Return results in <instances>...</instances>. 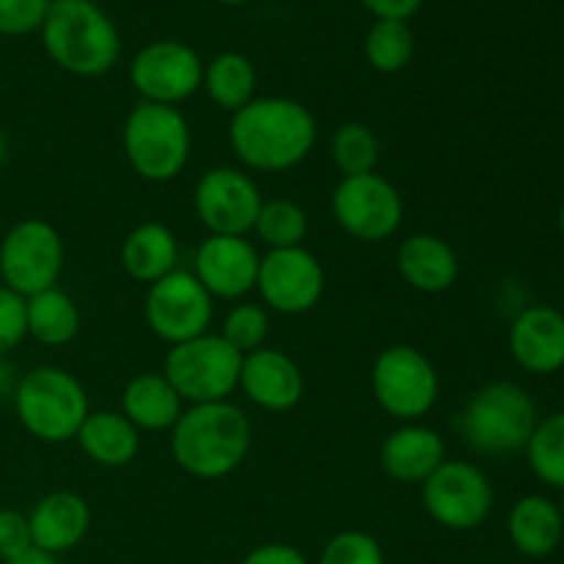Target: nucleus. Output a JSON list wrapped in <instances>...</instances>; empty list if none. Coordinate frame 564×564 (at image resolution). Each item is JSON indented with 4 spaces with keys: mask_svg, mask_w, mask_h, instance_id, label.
Masks as SVG:
<instances>
[{
    "mask_svg": "<svg viewBox=\"0 0 564 564\" xmlns=\"http://www.w3.org/2000/svg\"><path fill=\"white\" fill-rule=\"evenodd\" d=\"M240 564H308V560L290 543H264L248 551Z\"/></svg>",
    "mask_w": 564,
    "mask_h": 564,
    "instance_id": "nucleus-37",
    "label": "nucleus"
},
{
    "mask_svg": "<svg viewBox=\"0 0 564 564\" xmlns=\"http://www.w3.org/2000/svg\"><path fill=\"white\" fill-rule=\"evenodd\" d=\"M556 220H560V229H562V235H564V204L560 207V218H556Z\"/></svg>",
    "mask_w": 564,
    "mask_h": 564,
    "instance_id": "nucleus-43",
    "label": "nucleus"
},
{
    "mask_svg": "<svg viewBox=\"0 0 564 564\" xmlns=\"http://www.w3.org/2000/svg\"><path fill=\"white\" fill-rule=\"evenodd\" d=\"M242 352H237L220 334H204L174 345L165 352L160 372L169 378L182 402L207 405L226 402L240 389Z\"/></svg>",
    "mask_w": 564,
    "mask_h": 564,
    "instance_id": "nucleus-7",
    "label": "nucleus"
},
{
    "mask_svg": "<svg viewBox=\"0 0 564 564\" xmlns=\"http://www.w3.org/2000/svg\"><path fill=\"white\" fill-rule=\"evenodd\" d=\"M64 237L50 220L22 218L0 240V284L22 297L58 286Z\"/></svg>",
    "mask_w": 564,
    "mask_h": 564,
    "instance_id": "nucleus-9",
    "label": "nucleus"
},
{
    "mask_svg": "<svg viewBox=\"0 0 564 564\" xmlns=\"http://www.w3.org/2000/svg\"><path fill=\"white\" fill-rule=\"evenodd\" d=\"M83 455L102 468H124L141 452V430L121 411H91L77 433Z\"/></svg>",
    "mask_w": 564,
    "mask_h": 564,
    "instance_id": "nucleus-24",
    "label": "nucleus"
},
{
    "mask_svg": "<svg viewBox=\"0 0 564 564\" xmlns=\"http://www.w3.org/2000/svg\"><path fill=\"white\" fill-rule=\"evenodd\" d=\"M33 549L50 556H61L77 549L91 529V507L72 490H55L42 496L28 512Z\"/></svg>",
    "mask_w": 564,
    "mask_h": 564,
    "instance_id": "nucleus-19",
    "label": "nucleus"
},
{
    "mask_svg": "<svg viewBox=\"0 0 564 564\" xmlns=\"http://www.w3.org/2000/svg\"><path fill=\"white\" fill-rule=\"evenodd\" d=\"M215 3H224V6H242V3H248V0H215Z\"/></svg>",
    "mask_w": 564,
    "mask_h": 564,
    "instance_id": "nucleus-42",
    "label": "nucleus"
},
{
    "mask_svg": "<svg viewBox=\"0 0 564 564\" xmlns=\"http://www.w3.org/2000/svg\"><path fill=\"white\" fill-rule=\"evenodd\" d=\"M540 413L527 389L510 380L485 383L474 391L455 419L463 444L482 457H507L527 449Z\"/></svg>",
    "mask_w": 564,
    "mask_h": 564,
    "instance_id": "nucleus-3",
    "label": "nucleus"
},
{
    "mask_svg": "<svg viewBox=\"0 0 564 564\" xmlns=\"http://www.w3.org/2000/svg\"><path fill=\"white\" fill-rule=\"evenodd\" d=\"M6 160H9V135H6V130L0 127V169L6 165Z\"/></svg>",
    "mask_w": 564,
    "mask_h": 564,
    "instance_id": "nucleus-41",
    "label": "nucleus"
},
{
    "mask_svg": "<svg viewBox=\"0 0 564 564\" xmlns=\"http://www.w3.org/2000/svg\"><path fill=\"white\" fill-rule=\"evenodd\" d=\"M121 147L130 169L152 185H165L185 171L193 132L185 113L174 105L138 102L127 113Z\"/></svg>",
    "mask_w": 564,
    "mask_h": 564,
    "instance_id": "nucleus-6",
    "label": "nucleus"
},
{
    "mask_svg": "<svg viewBox=\"0 0 564 564\" xmlns=\"http://www.w3.org/2000/svg\"><path fill=\"white\" fill-rule=\"evenodd\" d=\"M424 512L449 532H471L488 521L494 510V485L488 474L468 460L446 457L422 485Z\"/></svg>",
    "mask_w": 564,
    "mask_h": 564,
    "instance_id": "nucleus-10",
    "label": "nucleus"
},
{
    "mask_svg": "<svg viewBox=\"0 0 564 564\" xmlns=\"http://www.w3.org/2000/svg\"><path fill=\"white\" fill-rule=\"evenodd\" d=\"M80 3H99V0H80Z\"/></svg>",
    "mask_w": 564,
    "mask_h": 564,
    "instance_id": "nucleus-44",
    "label": "nucleus"
},
{
    "mask_svg": "<svg viewBox=\"0 0 564 564\" xmlns=\"http://www.w3.org/2000/svg\"><path fill=\"white\" fill-rule=\"evenodd\" d=\"M523 452L540 482L564 490V411L540 419Z\"/></svg>",
    "mask_w": 564,
    "mask_h": 564,
    "instance_id": "nucleus-30",
    "label": "nucleus"
},
{
    "mask_svg": "<svg viewBox=\"0 0 564 564\" xmlns=\"http://www.w3.org/2000/svg\"><path fill=\"white\" fill-rule=\"evenodd\" d=\"M229 147L242 169L281 174L317 147V119L303 102L290 97H257L231 113Z\"/></svg>",
    "mask_w": 564,
    "mask_h": 564,
    "instance_id": "nucleus-1",
    "label": "nucleus"
},
{
    "mask_svg": "<svg viewBox=\"0 0 564 564\" xmlns=\"http://www.w3.org/2000/svg\"><path fill=\"white\" fill-rule=\"evenodd\" d=\"M444 460V435L422 422L400 424L380 444V468L400 485H422Z\"/></svg>",
    "mask_w": 564,
    "mask_h": 564,
    "instance_id": "nucleus-20",
    "label": "nucleus"
},
{
    "mask_svg": "<svg viewBox=\"0 0 564 564\" xmlns=\"http://www.w3.org/2000/svg\"><path fill=\"white\" fill-rule=\"evenodd\" d=\"M202 88L226 113H237L251 99H257V66L248 55L226 50L204 64Z\"/></svg>",
    "mask_w": 564,
    "mask_h": 564,
    "instance_id": "nucleus-27",
    "label": "nucleus"
},
{
    "mask_svg": "<svg viewBox=\"0 0 564 564\" xmlns=\"http://www.w3.org/2000/svg\"><path fill=\"white\" fill-rule=\"evenodd\" d=\"M28 339V317H25V297L11 292L9 286L0 284V358L9 356L11 350Z\"/></svg>",
    "mask_w": 564,
    "mask_h": 564,
    "instance_id": "nucleus-35",
    "label": "nucleus"
},
{
    "mask_svg": "<svg viewBox=\"0 0 564 564\" xmlns=\"http://www.w3.org/2000/svg\"><path fill=\"white\" fill-rule=\"evenodd\" d=\"M397 270L411 290L422 295H441L457 284L460 259L444 237L419 231L405 237L397 248Z\"/></svg>",
    "mask_w": 564,
    "mask_h": 564,
    "instance_id": "nucleus-21",
    "label": "nucleus"
},
{
    "mask_svg": "<svg viewBox=\"0 0 564 564\" xmlns=\"http://www.w3.org/2000/svg\"><path fill=\"white\" fill-rule=\"evenodd\" d=\"M259 262L262 253L248 237L209 235L196 248L191 273L202 281L213 301H240L257 290Z\"/></svg>",
    "mask_w": 564,
    "mask_h": 564,
    "instance_id": "nucleus-16",
    "label": "nucleus"
},
{
    "mask_svg": "<svg viewBox=\"0 0 564 564\" xmlns=\"http://www.w3.org/2000/svg\"><path fill=\"white\" fill-rule=\"evenodd\" d=\"M562 521H564V507H562Z\"/></svg>",
    "mask_w": 564,
    "mask_h": 564,
    "instance_id": "nucleus-45",
    "label": "nucleus"
},
{
    "mask_svg": "<svg viewBox=\"0 0 564 564\" xmlns=\"http://www.w3.org/2000/svg\"><path fill=\"white\" fill-rule=\"evenodd\" d=\"M204 61L191 44L176 39L149 42L132 55L130 83L141 102L180 105L202 88Z\"/></svg>",
    "mask_w": 564,
    "mask_h": 564,
    "instance_id": "nucleus-13",
    "label": "nucleus"
},
{
    "mask_svg": "<svg viewBox=\"0 0 564 564\" xmlns=\"http://www.w3.org/2000/svg\"><path fill=\"white\" fill-rule=\"evenodd\" d=\"M215 301L191 270L176 268L165 279L147 286L143 317L149 330L169 347L209 334Z\"/></svg>",
    "mask_w": 564,
    "mask_h": 564,
    "instance_id": "nucleus-12",
    "label": "nucleus"
},
{
    "mask_svg": "<svg viewBox=\"0 0 564 564\" xmlns=\"http://www.w3.org/2000/svg\"><path fill=\"white\" fill-rule=\"evenodd\" d=\"M330 213L352 240L386 242L405 220V202L397 185L372 171L361 176H341L330 196Z\"/></svg>",
    "mask_w": 564,
    "mask_h": 564,
    "instance_id": "nucleus-11",
    "label": "nucleus"
},
{
    "mask_svg": "<svg viewBox=\"0 0 564 564\" xmlns=\"http://www.w3.org/2000/svg\"><path fill=\"white\" fill-rule=\"evenodd\" d=\"M369 386L380 411L402 424L422 422L441 394L435 364L411 345L386 347L375 358Z\"/></svg>",
    "mask_w": 564,
    "mask_h": 564,
    "instance_id": "nucleus-8",
    "label": "nucleus"
},
{
    "mask_svg": "<svg viewBox=\"0 0 564 564\" xmlns=\"http://www.w3.org/2000/svg\"><path fill=\"white\" fill-rule=\"evenodd\" d=\"M39 33L53 64L77 77L105 75L121 55L119 28L97 3L53 0Z\"/></svg>",
    "mask_w": 564,
    "mask_h": 564,
    "instance_id": "nucleus-4",
    "label": "nucleus"
},
{
    "mask_svg": "<svg viewBox=\"0 0 564 564\" xmlns=\"http://www.w3.org/2000/svg\"><path fill=\"white\" fill-rule=\"evenodd\" d=\"M424 0H361L364 9L375 14V20H400L408 22L419 14Z\"/></svg>",
    "mask_w": 564,
    "mask_h": 564,
    "instance_id": "nucleus-38",
    "label": "nucleus"
},
{
    "mask_svg": "<svg viewBox=\"0 0 564 564\" xmlns=\"http://www.w3.org/2000/svg\"><path fill=\"white\" fill-rule=\"evenodd\" d=\"M11 405L22 430L42 444L75 441L91 413L86 386L61 367H36L22 375Z\"/></svg>",
    "mask_w": 564,
    "mask_h": 564,
    "instance_id": "nucleus-5",
    "label": "nucleus"
},
{
    "mask_svg": "<svg viewBox=\"0 0 564 564\" xmlns=\"http://www.w3.org/2000/svg\"><path fill=\"white\" fill-rule=\"evenodd\" d=\"M264 198L251 174L235 165H218L202 174L193 191V209L209 235L248 237Z\"/></svg>",
    "mask_w": 564,
    "mask_h": 564,
    "instance_id": "nucleus-14",
    "label": "nucleus"
},
{
    "mask_svg": "<svg viewBox=\"0 0 564 564\" xmlns=\"http://www.w3.org/2000/svg\"><path fill=\"white\" fill-rule=\"evenodd\" d=\"M17 380H20V378L14 375V367H11L6 358H0V402L11 400V397H14Z\"/></svg>",
    "mask_w": 564,
    "mask_h": 564,
    "instance_id": "nucleus-39",
    "label": "nucleus"
},
{
    "mask_svg": "<svg viewBox=\"0 0 564 564\" xmlns=\"http://www.w3.org/2000/svg\"><path fill=\"white\" fill-rule=\"evenodd\" d=\"M53 0H0V36H28L42 31Z\"/></svg>",
    "mask_w": 564,
    "mask_h": 564,
    "instance_id": "nucleus-34",
    "label": "nucleus"
},
{
    "mask_svg": "<svg viewBox=\"0 0 564 564\" xmlns=\"http://www.w3.org/2000/svg\"><path fill=\"white\" fill-rule=\"evenodd\" d=\"M253 235L259 242L268 246V251L281 248H301L308 235V215L292 198H270L259 209V218L253 224Z\"/></svg>",
    "mask_w": 564,
    "mask_h": 564,
    "instance_id": "nucleus-29",
    "label": "nucleus"
},
{
    "mask_svg": "<svg viewBox=\"0 0 564 564\" xmlns=\"http://www.w3.org/2000/svg\"><path fill=\"white\" fill-rule=\"evenodd\" d=\"M317 564H386V551L369 532L347 529L325 543Z\"/></svg>",
    "mask_w": 564,
    "mask_h": 564,
    "instance_id": "nucleus-33",
    "label": "nucleus"
},
{
    "mask_svg": "<svg viewBox=\"0 0 564 564\" xmlns=\"http://www.w3.org/2000/svg\"><path fill=\"white\" fill-rule=\"evenodd\" d=\"M185 402L176 394L163 372H141L127 380L121 391V413L135 424L138 430L163 433L180 422Z\"/></svg>",
    "mask_w": 564,
    "mask_h": 564,
    "instance_id": "nucleus-25",
    "label": "nucleus"
},
{
    "mask_svg": "<svg viewBox=\"0 0 564 564\" xmlns=\"http://www.w3.org/2000/svg\"><path fill=\"white\" fill-rule=\"evenodd\" d=\"M169 433L174 463L202 482H215L237 471L251 452L253 438L248 416L229 400L185 408Z\"/></svg>",
    "mask_w": 564,
    "mask_h": 564,
    "instance_id": "nucleus-2",
    "label": "nucleus"
},
{
    "mask_svg": "<svg viewBox=\"0 0 564 564\" xmlns=\"http://www.w3.org/2000/svg\"><path fill=\"white\" fill-rule=\"evenodd\" d=\"M119 262L132 281L152 286L180 268V240L165 224L147 220L121 240Z\"/></svg>",
    "mask_w": 564,
    "mask_h": 564,
    "instance_id": "nucleus-22",
    "label": "nucleus"
},
{
    "mask_svg": "<svg viewBox=\"0 0 564 564\" xmlns=\"http://www.w3.org/2000/svg\"><path fill=\"white\" fill-rule=\"evenodd\" d=\"M510 352L532 375H554L564 367V314L554 306H529L512 319Z\"/></svg>",
    "mask_w": 564,
    "mask_h": 564,
    "instance_id": "nucleus-18",
    "label": "nucleus"
},
{
    "mask_svg": "<svg viewBox=\"0 0 564 564\" xmlns=\"http://www.w3.org/2000/svg\"><path fill=\"white\" fill-rule=\"evenodd\" d=\"M240 391L262 411L286 413L301 405L306 394V378L295 358L264 345L242 356Z\"/></svg>",
    "mask_w": 564,
    "mask_h": 564,
    "instance_id": "nucleus-17",
    "label": "nucleus"
},
{
    "mask_svg": "<svg viewBox=\"0 0 564 564\" xmlns=\"http://www.w3.org/2000/svg\"><path fill=\"white\" fill-rule=\"evenodd\" d=\"M507 534L518 554L529 560H545L560 549L564 538L562 507L549 496H523L507 516Z\"/></svg>",
    "mask_w": 564,
    "mask_h": 564,
    "instance_id": "nucleus-23",
    "label": "nucleus"
},
{
    "mask_svg": "<svg viewBox=\"0 0 564 564\" xmlns=\"http://www.w3.org/2000/svg\"><path fill=\"white\" fill-rule=\"evenodd\" d=\"M257 290L264 308H273L284 317H297L323 301L325 268L317 253L306 246L268 251L259 262Z\"/></svg>",
    "mask_w": 564,
    "mask_h": 564,
    "instance_id": "nucleus-15",
    "label": "nucleus"
},
{
    "mask_svg": "<svg viewBox=\"0 0 564 564\" xmlns=\"http://www.w3.org/2000/svg\"><path fill=\"white\" fill-rule=\"evenodd\" d=\"M416 50V39L408 22L400 20H375V25L364 39V55L367 64L380 75H397L405 69Z\"/></svg>",
    "mask_w": 564,
    "mask_h": 564,
    "instance_id": "nucleus-28",
    "label": "nucleus"
},
{
    "mask_svg": "<svg viewBox=\"0 0 564 564\" xmlns=\"http://www.w3.org/2000/svg\"><path fill=\"white\" fill-rule=\"evenodd\" d=\"M33 549L25 512L0 510V562H11Z\"/></svg>",
    "mask_w": 564,
    "mask_h": 564,
    "instance_id": "nucleus-36",
    "label": "nucleus"
},
{
    "mask_svg": "<svg viewBox=\"0 0 564 564\" xmlns=\"http://www.w3.org/2000/svg\"><path fill=\"white\" fill-rule=\"evenodd\" d=\"M3 564H61V562H58V556H50V554H44V551L31 549V551H25L22 556H17V560L3 562Z\"/></svg>",
    "mask_w": 564,
    "mask_h": 564,
    "instance_id": "nucleus-40",
    "label": "nucleus"
},
{
    "mask_svg": "<svg viewBox=\"0 0 564 564\" xmlns=\"http://www.w3.org/2000/svg\"><path fill=\"white\" fill-rule=\"evenodd\" d=\"M28 336L44 347H64L80 334V306L61 286L25 297Z\"/></svg>",
    "mask_w": 564,
    "mask_h": 564,
    "instance_id": "nucleus-26",
    "label": "nucleus"
},
{
    "mask_svg": "<svg viewBox=\"0 0 564 564\" xmlns=\"http://www.w3.org/2000/svg\"><path fill=\"white\" fill-rule=\"evenodd\" d=\"M330 158L341 176H361L378 171L380 141L375 130L364 121H347L336 127L330 138Z\"/></svg>",
    "mask_w": 564,
    "mask_h": 564,
    "instance_id": "nucleus-31",
    "label": "nucleus"
},
{
    "mask_svg": "<svg viewBox=\"0 0 564 564\" xmlns=\"http://www.w3.org/2000/svg\"><path fill=\"white\" fill-rule=\"evenodd\" d=\"M270 334V314L268 308L259 303H235L226 312L224 325H220V336L235 347L237 352L248 356V352L264 347Z\"/></svg>",
    "mask_w": 564,
    "mask_h": 564,
    "instance_id": "nucleus-32",
    "label": "nucleus"
}]
</instances>
